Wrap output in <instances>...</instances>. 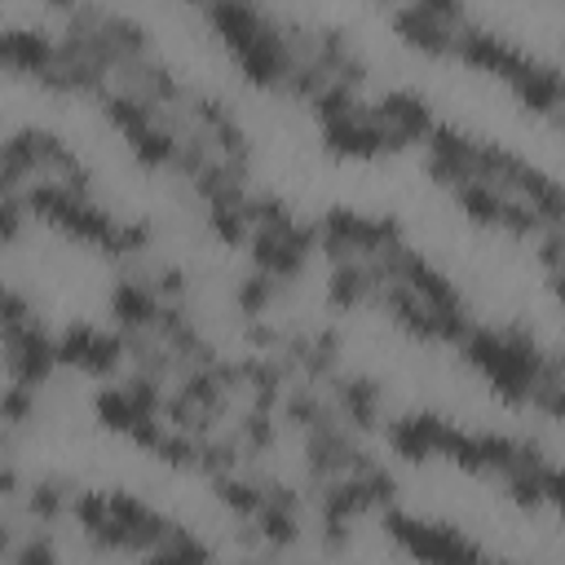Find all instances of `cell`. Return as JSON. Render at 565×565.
Listing matches in <instances>:
<instances>
[{
    "label": "cell",
    "mask_w": 565,
    "mask_h": 565,
    "mask_svg": "<svg viewBox=\"0 0 565 565\" xmlns=\"http://www.w3.org/2000/svg\"><path fill=\"white\" fill-rule=\"evenodd\" d=\"M384 530L419 565H481L486 561V552L463 530L441 525V521H419L397 508H384Z\"/></svg>",
    "instance_id": "obj_1"
},
{
    "label": "cell",
    "mask_w": 565,
    "mask_h": 565,
    "mask_svg": "<svg viewBox=\"0 0 565 565\" xmlns=\"http://www.w3.org/2000/svg\"><path fill=\"white\" fill-rule=\"evenodd\" d=\"M313 247H318V225H300V221H287L278 230H252V243H247L256 269L274 274L278 282L296 278Z\"/></svg>",
    "instance_id": "obj_2"
},
{
    "label": "cell",
    "mask_w": 565,
    "mask_h": 565,
    "mask_svg": "<svg viewBox=\"0 0 565 565\" xmlns=\"http://www.w3.org/2000/svg\"><path fill=\"white\" fill-rule=\"evenodd\" d=\"M0 340H4V371H9V380L40 388L53 375L57 340L40 322H31V327H0Z\"/></svg>",
    "instance_id": "obj_3"
},
{
    "label": "cell",
    "mask_w": 565,
    "mask_h": 565,
    "mask_svg": "<svg viewBox=\"0 0 565 565\" xmlns=\"http://www.w3.org/2000/svg\"><path fill=\"white\" fill-rule=\"evenodd\" d=\"M424 146H428L424 168H428V177H433L437 185L459 190V185L477 181V146H481L477 137H468V132L455 128V124H437Z\"/></svg>",
    "instance_id": "obj_4"
},
{
    "label": "cell",
    "mask_w": 565,
    "mask_h": 565,
    "mask_svg": "<svg viewBox=\"0 0 565 565\" xmlns=\"http://www.w3.org/2000/svg\"><path fill=\"white\" fill-rule=\"evenodd\" d=\"M455 57L468 62V66H477V71L503 75L508 84L534 62L521 44H512L508 35H499V31H490V26H477V22H468V26L459 31V40H455Z\"/></svg>",
    "instance_id": "obj_5"
},
{
    "label": "cell",
    "mask_w": 565,
    "mask_h": 565,
    "mask_svg": "<svg viewBox=\"0 0 565 565\" xmlns=\"http://www.w3.org/2000/svg\"><path fill=\"white\" fill-rule=\"evenodd\" d=\"M322 141L327 150L335 154H349V159H375V154H388V150H402L406 141L397 132H388L371 106H362L358 115L349 119H335V124H322Z\"/></svg>",
    "instance_id": "obj_6"
},
{
    "label": "cell",
    "mask_w": 565,
    "mask_h": 565,
    "mask_svg": "<svg viewBox=\"0 0 565 565\" xmlns=\"http://www.w3.org/2000/svg\"><path fill=\"white\" fill-rule=\"evenodd\" d=\"M124 358V340L119 331H102L93 322H71L62 335H57V362L66 366H79L88 375H110Z\"/></svg>",
    "instance_id": "obj_7"
},
{
    "label": "cell",
    "mask_w": 565,
    "mask_h": 565,
    "mask_svg": "<svg viewBox=\"0 0 565 565\" xmlns=\"http://www.w3.org/2000/svg\"><path fill=\"white\" fill-rule=\"evenodd\" d=\"M0 62L9 71L40 79L44 71L57 66V35H49L44 26H4L0 31Z\"/></svg>",
    "instance_id": "obj_8"
},
{
    "label": "cell",
    "mask_w": 565,
    "mask_h": 565,
    "mask_svg": "<svg viewBox=\"0 0 565 565\" xmlns=\"http://www.w3.org/2000/svg\"><path fill=\"white\" fill-rule=\"evenodd\" d=\"M393 26H397V35H402L411 49L433 53V57H455V40H459V31H450V26L428 9V0L393 9Z\"/></svg>",
    "instance_id": "obj_9"
},
{
    "label": "cell",
    "mask_w": 565,
    "mask_h": 565,
    "mask_svg": "<svg viewBox=\"0 0 565 565\" xmlns=\"http://www.w3.org/2000/svg\"><path fill=\"white\" fill-rule=\"evenodd\" d=\"M371 110H375V119H380L388 132H397L406 146H411V141H428V132L437 128L428 102H424L419 93H411V88H393V93H384Z\"/></svg>",
    "instance_id": "obj_10"
},
{
    "label": "cell",
    "mask_w": 565,
    "mask_h": 565,
    "mask_svg": "<svg viewBox=\"0 0 565 565\" xmlns=\"http://www.w3.org/2000/svg\"><path fill=\"white\" fill-rule=\"evenodd\" d=\"M110 313L119 322V331H154L159 313H163V300L154 296V287L146 278H119L110 287Z\"/></svg>",
    "instance_id": "obj_11"
},
{
    "label": "cell",
    "mask_w": 565,
    "mask_h": 565,
    "mask_svg": "<svg viewBox=\"0 0 565 565\" xmlns=\"http://www.w3.org/2000/svg\"><path fill=\"white\" fill-rule=\"evenodd\" d=\"M512 93L525 110L534 115H556L565 110V66H552V62H530L516 79H512Z\"/></svg>",
    "instance_id": "obj_12"
},
{
    "label": "cell",
    "mask_w": 565,
    "mask_h": 565,
    "mask_svg": "<svg viewBox=\"0 0 565 565\" xmlns=\"http://www.w3.org/2000/svg\"><path fill=\"white\" fill-rule=\"evenodd\" d=\"M327 384H331L327 397L340 406L349 428H375V419H380V384L375 380H366V375H331Z\"/></svg>",
    "instance_id": "obj_13"
},
{
    "label": "cell",
    "mask_w": 565,
    "mask_h": 565,
    "mask_svg": "<svg viewBox=\"0 0 565 565\" xmlns=\"http://www.w3.org/2000/svg\"><path fill=\"white\" fill-rule=\"evenodd\" d=\"M433 415H437V411H411V415H397V419L384 424L388 446H393L406 463H424V459L437 455V450H433Z\"/></svg>",
    "instance_id": "obj_14"
},
{
    "label": "cell",
    "mask_w": 565,
    "mask_h": 565,
    "mask_svg": "<svg viewBox=\"0 0 565 565\" xmlns=\"http://www.w3.org/2000/svg\"><path fill=\"white\" fill-rule=\"evenodd\" d=\"M375 296V274L366 260H349V265H331V278H327V300L335 309H358Z\"/></svg>",
    "instance_id": "obj_15"
},
{
    "label": "cell",
    "mask_w": 565,
    "mask_h": 565,
    "mask_svg": "<svg viewBox=\"0 0 565 565\" xmlns=\"http://www.w3.org/2000/svg\"><path fill=\"white\" fill-rule=\"evenodd\" d=\"M212 494H216L238 521H252V516L265 508V486H260V477H243V472L212 477Z\"/></svg>",
    "instance_id": "obj_16"
},
{
    "label": "cell",
    "mask_w": 565,
    "mask_h": 565,
    "mask_svg": "<svg viewBox=\"0 0 565 565\" xmlns=\"http://www.w3.org/2000/svg\"><path fill=\"white\" fill-rule=\"evenodd\" d=\"M75 503V486L71 481H62V477H44V481H31V490H26V512H31V521H57L66 508Z\"/></svg>",
    "instance_id": "obj_17"
},
{
    "label": "cell",
    "mask_w": 565,
    "mask_h": 565,
    "mask_svg": "<svg viewBox=\"0 0 565 565\" xmlns=\"http://www.w3.org/2000/svg\"><path fill=\"white\" fill-rule=\"evenodd\" d=\"M93 411H97V424L102 428H110V433H132V424L141 419V411L132 406V397H128V388L124 384H106V388H97V397H93Z\"/></svg>",
    "instance_id": "obj_18"
},
{
    "label": "cell",
    "mask_w": 565,
    "mask_h": 565,
    "mask_svg": "<svg viewBox=\"0 0 565 565\" xmlns=\"http://www.w3.org/2000/svg\"><path fill=\"white\" fill-rule=\"evenodd\" d=\"M278 278L274 274H265V269H252V274H243L238 278V287H234V305H238V313L243 318H260L274 300H278Z\"/></svg>",
    "instance_id": "obj_19"
},
{
    "label": "cell",
    "mask_w": 565,
    "mask_h": 565,
    "mask_svg": "<svg viewBox=\"0 0 565 565\" xmlns=\"http://www.w3.org/2000/svg\"><path fill=\"white\" fill-rule=\"evenodd\" d=\"M503 199H508V194H499V190H494V185H486V181H468V185H459V190H455V203H459V207H463V216H468V221H477V225H499Z\"/></svg>",
    "instance_id": "obj_20"
},
{
    "label": "cell",
    "mask_w": 565,
    "mask_h": 565,
    "mask_svg": "<svg viewBox=\"0 0 565 565\" xmlns=\"http://www.w3.org/2000/svg\"><path fill=\"white\" fill-rule=\"evenodd\" d=\"M203 212H207V225H212V234H216L221 243H230V247H243V243H252L247 203H207Z\"/></svg>",
    "instance_id": "obj_21"
},
{
    "label": "cell",
    "mask_w": 565,
    "mask_h": 565,
    "mask_svg": "<svg viewBox=\"0 0 565 565\" xmlns=\"http://www.w3.org/2000/svg\"><path fill=\"white\" fill-rule=\"evenodd\" d=\"M128 146H132V154H137L146 168H172V159H177V146H181V141H177L168 128L150 124V128L132 132V137H128Z\"/></svg>",
    "instance_id": "obj_22"
},
{
    "label": "cell",
    "mask_w": 565,
    "mask_h": 565,
    "mask_svg": "<svg viewBox=\"0 0 565 565\" xmlns=\"http://www.w3.org/2000/svg\"><path fill=\"white\" fill-rule=\"evenodd\" d=\"M256 525H260V539H265L269 547H291V543H300V521H296L291 508L265 503V508L256 512Z\"/></svg>",
    "instance_id": "obj_23"
},
{
    "label": "cell",
    "mask_w": 565,
    "mask_h": 565,
    "mask_svg": "<svg viewBox=\"0 0 565 565\" xmlns=\"http://www.w3.org/2000/svg\"><path fill=\"white\" fill-rule=\"evenodd\" d=\"M199 441H203V437H190V433H181V428H168L154 455H159L163 463H172V468H199Z\"/></svg>",
    "instance_id": "obj_24"
},
{
    "label": "cell",
    "mask_w": 565,
    "mask_h": 565,
    "mask_svg": "<svg viewBox=\"0 0 565 565\" xmlns=\"http://www.w3.org/2000/svg\"><path fill=\"white\" fill-rule=\"evenodd\" d=\"M71 516L84 525V534L102 530V525L110 521V494H106V490H79L75 503H71Z\"/></svg>",
    "instance_id": "obj_25"
},
{
    "label": "cell",
    "mask_w": 565,
    "mask_h": 565,
    "mask_svg": "<svg viewBox=\"0 0 565 565\" xmlns=\"http://www.w3.org/2000/svg\"><path fill=\"white\" fill-rule=\"evenodd\" d=\"M9 565H57V552H53V539L44 530H26L22 543L9 552Z\"/></svg>",
    "instance_id": "obj_26"
},
{
    "label": "cell",
    "mask_w": 565,
    "mask_h": 565,
    "mask_svg": "<svg viewBox=\"0 0 565 565\" xmlns=\"http://www.w3.org/2000/svg\"><path fill=\"white\" fill-rule=\"evenodd\" d=\"M530 406L556 424H565V380H534L530 384Z\"/></svg>",
    "instance_id": "obj_27"
},
{
    "label": "cell",
    "mask_w": 565,
    "mask_h": 565,
    "mask_svg": "<svg viewBox=\"0 0 565 565\" xmlns=\"http://www.w3.org/2000/svg\"><path fill=\"white\" fill-rule=\"evenodd\" d=\"M503 486H508V494H512V503H516V508H539V503H543L539 468H516V472H508V477H503Z\"/></svg>",
    "instance_id": "obj_28"
},
{
    "label": "cell",
    "mask_w": 565,
    "mask_h": 565,
    "mask_svg": "<svg viewBox=\"0 0 565 565\" xmlns=\"http://www.w3.org/2000/svg\"><path fill=\"white\" fill-rule=\"evenodd\" d=\"M0 411H4V424H9V428H18L22 419H31V415H35V388H31V384H18V380H9Z\"/></svg>",
    "instance_id": "obj_29"
},
{
    "label": "cell",
    "mask_w": 565,
    "mask_h": 565,
    "mask_svg": "<svg viewBox=\"0 0 565 565\" xmlns=\"http://www.w3.org/2000/svg\"><path fill=\"white\" fill-rule=\"evenodd\" d=\"M26 212H31V207H26L22 194H4V199H0V238H4V243H18Z\"/></svg>",
    "instance_id": "obj_30"
},
{
    "label": "cell",
    "mask_w": 565,
    "mask_h": 565,
    "mask_svg": "<svg viewBox=\"0 0 565 565\" xmlns=\"http://www.w3.org/2000/svg\"><path fill=\"white\" fill-rule=\"evenodd\" d=\"M35 322V309L26 305V296L18 287H4V313H0V327H31Z\"/></svg>",
    "instance_id": "obj_31"
},
{
    "label": "cell",
    "mask_w": 565,
    "mask_h": 565,
    "mask_svg": "<svg viewBox=\"0 0 565 565\" xmlns=\"http://www.w3.org/2000/svg\"><path fill=\"white\" fill-rule=\"evenodd\" d=\"M539 481H543V499H552L556 508H565V463H543L539 468Z\"/></svg>",
    "instance_id": "obj_32"
},
{
    "label": "cell",
    "mask_w": 565,
    "mask_h": 565,
    "mask_svg": "<svg viewBox=\"0 0 565 565\" xmlns=\"http://www.w3.org/2000/svg\"><path fill=\"white\" fill-rule=\"evenodd\" d=\"M141 565H181L172 552H163V547H154V552H146V561Z\"/></svg>",
    "instance_id": "obj_33"
},
{
    "label": "cell",
    "mask_w": 565,
    "mask_h": 565,
    "mask_svg": "<svg viewBox=\"0 0 565 565\" xmlns=\"http://www.w3.org/2000/svg\"><path fill=\"white\" fill-rule=\"evenodd\" d=\"M481 565H512V561H490V556H486V561H481Z\"/></svg>",
    "instance_id": "obj_34"
},
{
    "label": "cell",
    "mask_w": 565,
    "mask_h": 565,
    "mask_svg": "<svg viewBox=\"0 0 565 565\" xmlns=\"http://www.w3.org/2000/svg\"><path fill=\"white\" fill-rule=\"evenodd\" d=\"M561 521H565V508H561Z\"/></svg>",
    "instance_id": "obj_35"
}]
</instances>
